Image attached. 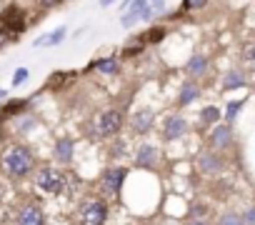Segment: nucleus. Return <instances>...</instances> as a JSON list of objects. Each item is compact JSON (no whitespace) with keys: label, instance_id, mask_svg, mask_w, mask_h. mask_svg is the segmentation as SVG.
<instances>
[{"label":"nucleus","instance_id":"obj_1","mask_svg":"<svg viewBox=\"0 0 255 225\" xmlns=\"http://www.w3.org/2000/svg\"><path fill=\"white\" fill-rule=\"evenodd\" d=\"M5 170L13 175V178H25L30 170H33V165H35V160H33V153L30 150H25V148H10L8 153H5Z\"/></svg>","mask_w":255,"mask_h":225},{"label":"nucleus","instance_id":"obj_2","mask_svg":"<svg viewBox=\"0 0 255 225\" xmlns=\"http://www.w3.org/2000/svg\"><path fill=\"white\" fill-rule=\"evenodd\" d=\"M35 185H38L43 193L58 195V193L65 190V178H63V173H58V170H53V168H43V170L38 173V178H35Z\"/></svg>","mask_w":255,"mask_h":225},{"label":"nucleus","instance_id":"obj_3","mask_svg":"<svg viewBox=\"0 0 255 225\" xmlns=\"http://www.w3.org/2000/svg\"><path fill=\"white\" fill-rule=\"evenodd\" d=\"M108 208L103 200H88L80 208V225H105Z\"/></svg>","mask_w":255,"mask_h":225},{"label":"nucleus","instance_id":"obj_4","mask_svg":"<svg viewBox=\"0 0 255 225\" xmlns=\"http://www.w3.org/2000/svg\"><path fill=\"white\" fill-rule=\"evenodd\" d=\"M125 175H128V170H123V168H113V170H108V173L103 175V180H100L103 195H108V198H115V195L120 193V188H123V180H125Z\"/></svg>","mask_w":255,"mask_h":225},{"label":"nucleus","instance_id":"obj_5","mask_svg":"<svg viewBox=\"0 0 255 225\" xmlns=\"http://www.w3.org/2000/svg\"><path fill=\"white\" fill-rule=\"evenodd\" d=\"M118 128H120V112L118 110H105L95 120L98 135H113V133H118Z\"/></svg>","mask_w":255,"mask_h":225},{"label":"nucleus","instance_id":"obj_6","mask_svg":"<svg viewBox=\"0 0 255 225\" xmlns=\"http://www.w3.org/2000/svg\"><path fill=\"white\" fill-rule=\"evenodd\" d=\"M128 8H130V10H128V15H123V25L125 28H130L135 20H148L153 15V10L145 5V0H133Z\"/></svg>","mask_w":255,"mask_h":225},{"label":"nucleus","instance_id":"obj_7","mask_svg":"<svg viewBox=\"0 0 255 225\" xmlns=\"http://www.w3.org/2000/svg\"><path fill=\"white\" fill-rule=\"evenodd\" d=\"M18 225H45V213L40 205H25L18 213Z\"/></svg>","mask_w":255,"mask_h":225},{"label":"nucleus","instance_id":"obj_8","mask_svg":"<svg viewBox=\"0 0 255 225\" xmlns=\"http://www.w3.org/2000/svg\"><path fill=\"white\" fill-rule=\"evenodd\" d=\"M23 13L18 10V8H8L5 13H3V25H5V30H10L13 35H18L20 30H23Z\"/></svg>","mask_w":255,"mask_h":225},{"label":"nucleus","instance_id":"obj_9","mask_svg":"<svg viewBox=\"0 0 255 225\" xmlns=\"http://www.w3.org/2000/svg\"><path fill=\"white\" fill-rule=\"evenodd\" d=\"M185 133V120L180 118V115H173L170 120H168V125H165V138H180Z\"/></svg>","mask_w":255,"mask_h":225},{"label":"nucleus","instance_id":"obj_10","mask_svg":"<svg viewBox=\"0 0 255 225\" xmlns=\"http://www.w3.org/2000/svg\"><path fill=\"white\" fill-rule=\"evenodd\" d=\"M135 165H140V168H150V165H155V148L143 145V148L138 150V155H135Z\"/></svg>","mask_w":255,"mask_h":225},{"label":"nucleus","instance_id":"obj_11","mask_svg":"<svg viewBox=\"0 0 255 225\" xmlns=\"http://www.w3.org/2000/svg\"><path fill=\"white\" fill-rule=\"evenodd\" d=\"M63 38H65V28H58V30H53V33H48V35L38 38V40H35V45H38V48L58 45V43H63Z\"/></svg>","mask_w":255,"mask_h":225},{"label":"nucleus","instance_id":"obj_12","mask_svg":"<svg viewBox=\"0 0 255 225\" xmlns=\"http://www.w3.org/2000/svg\"><path fill=\"white\" fill-rule=\"evenodd\" d=\"M55 158L60 163H70V158H73V143L70 140H60L55 145Z\"/></svg>","mask_w":255,"mask_h":225},{"label":"nucleus","instance_id":"obj_13","mask_svg":"<svg viewBox=\"0 0 255 225\" xmlns=\"http://www.w3.org/2000/svg\"><path fill=\"white\" fill-rule=\"evenodd\" d=\"M230 138H233V135H230V128H215V133H213L210 140H213L215 148H225V145L230 143Z\"/></svg>","mask_w":255,"mask_h":225},{"label":"nucleus","instance_id":"obj_14","mask_svg":"<svg viewBox=\"0 0 255 225\" xmlns=\"http://www.w3.org/2000/svg\"><path fill=\"white\" fill-rule=\"evenodd\" d=\"M23 108H25V100H10V103H5V105H3V110H0V120L15 115V112H18V110H23Z\"/></svg>","mask_w":255,"mask_h":225},{"label":"nucleus","instance_id":"obj_15","mask_svg":"<svg viewBox=\"0 0 255 225\" xmlns=\"http://www.w3.org/2000/svg\"><path fill=\"white\" fill-rule=\"evenodd\" d=\"M218 225H245V220H243V215H240V213L228 210V213H223V215H220Z\"/></svg>","mask_w":255,"mask_h":225},{"label":"nucleus","instance_id":"obj_16","mask_svg":"<svg viewBox=\"0 0 255 225\" xmlns=\"http://www.w3.org/2000/svg\"><path fill=\"white\" fill-rule=\"evenodd\" d=\"M95 70L113 75V73H118V63L115 60H95Z\"/></svg>","mask_w":255,"mask_h":225},{"label":"nucleus","instance_id":"obj_17","mask_svg":"<svg viewBox=\"0 0 255 225\" xmlns=\"http://www.w3.org/2000/svg\"><path fill=\"white\" fill-rule=\"evenodd\" d=\"M193 98H198V88H195L193 83H188V85L183 88V93H180V103H183V105H188Z\"/></svg>","mask_w":255,"mask_h":225},{"label":"nucleus","instance_id":"obj_18","mask_svg":"<svg viewBox=\"0 0 255 225\" xmlns=\"http://www.w3.org/2000/svg\"><path fill=\"white\" fill-rule=\"evenodd\" d=\"M203 170H205V173H215V170H220V160L213 158V155H203Z\"/></svg>","mask_w":255,"mask_h":225},{"label":"nucleus","instance_id":"obj_19","mask_svg":"<svg viewBox=\"0 0 255 225\" xmlns=\"http://www.w3.org/2000/svg\"><path fill=\"white\" fill-rule=\"evenodd\" d=\"M150 118H153V112H150V110H143L140 115L135 118V128H138V130H145V128L150 125Z\"/></svg>","mask_w":255,"mask_h":225},{"label":"nucleus","instance_id":"obj_20","mask_svg":"<svg viewBox=\"0 0 255 225\" xmlns=\"http://www.w3.org/2000/svg\"><path fill=\"white\" fill-rule=\"evenodd\" d=\"M188 68H190V73H203V70H205V58H203V55H195V58H190Z\"/></svg>","mask_w":255,"mask_h":225},{"label":"nucleus","instance_id":"obj_21","mask_svg":"<svg viewBox=\"0 0 255 225\" xmlns=\"http://www.w3.org/2000/svg\"><path fill=\"white\" fill-rule=\"evenodd\" d=\"M238 85H243V75H240V73H228L225 88H238Z\"/></svg>","mask_w":255,"mask_h":225},{"label":"nucleus","instance_id":"obj_22","mask_svg":"<svg viewBox=\"0 0 255 225\" xmlns=\"http://www.w3.org/2000/svg\"><path fill=\"white\" fill-rule=\"evenodd\" d=\"M25 80H28V68H18L15 75H13V85L18 88V85H23Z\"/></svg>","mask_w":255,"mask_h":225},{"label":"nucleus","instance_id":"obj_23","mask_svg":"<svg viewBox=\"0 0 255 225\" xmlns=\"http://www.w3.org/2000/svg\"><path fill=\"white\" fill-rule=\"evenodd\" d=\"M218 115H220V110H218V108H205V110H203V120H205V123L218 120Z\"/></svg>","mask_w":255,"mask_h":225},{"label":"nucleus","instance_id":"obj_24","mask_svg":"<svg viewBox=\"0 0 255 225\" xmlns=\"http://www.w3.org/2000/svg\"><path fill=\"white\" fill-rule=\"evenodd\" d=\"M208 3V0H183V8L185 10H198V8H203Z\"/></svg>","mask_w":255,"mask_h":225},{"label":"nucleus","instance_id":"obj_25","mask_svg":"<svg viewBox=\"0 0 255 225\" xmlns=\"http://www.w3.org/2000/svg\"><path fill=\"white\" fill-rule=\"evenodd\" d=\"M13 38H18V35H13L10 30H5V28H0V48H5Z\"/></svg>","mask_w":255,"mask_h":225},{"label":"nucleus","instance_id":"obj_26","mask_svg":"<svg viewBox=\"0 0 255 225\" xmlns=\"http://www.w3.org/2000/svg\"><path fill=\"white\" fill-rule=\"evenodd\" d=\"M240 108H243V103H230V105H228V118H230V120L238 115V110H240Z\"/></svg>","mask_w":255,"mask_h":225},{"label":"nucleus","instance_id":"obj_27","mask_svg":"<svg viewBox=\"0 0 255 225\" xmlns=\"http://www.w3.org/2000/svg\"><path fill=\"white\" fill-rule=\"evenodd\" d=\"M163 33H165L163 28H153V30H150V40H153V43H158V40H163Z\"/></svg>","mask_w":255,"mask_h":225},{"label":"nucleus","instance_id":"obj_28","mask_svg":"<svg viewBox=\"0 0 255 225\" xmlns=\"http://www.w3.org/2000/svg\"><path fill=\"white\" fill-rule=\"evenodd\" d=\"M243 220H245V225H255V208H250V210L243 215Z\"/></svg>","mask_w":255,"mask_h":225},{"label":"nucleus","instance_id":"obj_29","mask_svg":"<svg viewBox=\"0 0 255 225\" xmlns=\"http://www.w3.org/2000/svg\"><path fill=\"white\" fill-rule=\"evenodd\" d=\"M40 3H43L45 8H50V5H55V3H58V0H40Z\"/></svg>","mask_w":255,"mask_h":225},{"label":"nucleus","instance_id":"obj_30","mask_svg":"<svg viewBox=\"0 0 255 225\" xmlns=\"http://www.w3.org/2000/svg\"><path fill=\"white\" fill-rule=\"evenodd\" d=\"M153 5H155V10H163V0H153Z\"/></svg>","mask_w":255,"mask_h":225},{"label":"nucleus","instance_id":"obj_31","mask_svg":"<svg viewBox=\"0 0 255 225\" xmlns=\"http://www.w3.org/2000/svg\"><path fill=\"white\" fill-rule=\"evenodd\" d=\"M248 58H250V60H255V48H250V50H248Z\"/></svg>","mask_w":255,"mask_h":225},{"label":"nucleus","instance_id":"obj_32","mask_svg":"<svg viewBox=\"0 0 255 225\" xmlns=\"http://www.w3.org/2000/svg\"><path fill=\"white\" fill-rule=\"evenodd\" d=\"M110 3H113V0H100V5H103V8H105V5H110Z\"/></svg>","mask_w":255,"mask_h":225},{"label":"nucleus","instance_id":"obj_33","mask_svg":"<svg viewBox=\"0 0 255 225\" xmlns=\"http://www.w3.org/2000/svg\"><path fill=\"white\" fill-rule=\"evenodd\" d=\"M5 95H8V93H5L3 88H0V100H5Z\"/></svg>","mask_w":255,"mask_h":225},{"label":"nucleus","instance_id":"obj_34","mask_svg":"<svg viewBox=\"0 0 255 225\" xmlns=\"http://www.w3.org/2000/svg\"><path fill=\"white\" fill-rule=\"evenodd\" d=\"M188 225H208V223H200V220H195V223H188Z\"/></svg>","mask_w":255,"mask_h":225},{"label":"nucleus","instance_id":"obj_35","mask_svg":"<svg viewBox=\"0 0 255 225\" xmlns=\"http://www.w3.org/2000/svg\"><path fill=\"white\" fill-rule=\"evenodd\" d=\"M0 133H3V120H0Z\"/></svg>","mask_w":255,"mask_h":225}]
</instances>
